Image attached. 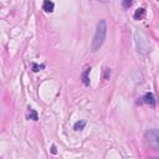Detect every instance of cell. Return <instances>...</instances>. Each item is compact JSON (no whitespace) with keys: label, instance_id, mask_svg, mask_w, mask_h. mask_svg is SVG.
<instances>
[{"label":"cell","instance_id":"obj_1","mask_svg":"<svg viewBox=\"0 0 159 159\" xmlns=\"http://www.w3.org/2000/svg\"><path fill=\"white\" fill-rule=\"evenodd\" d=\"M106 35H107V24H106V20H99V22L97 24L96 32L93 35L92 45H91V48H92L93 52H97L101 48V46L103 45V42L106 40Z\"/></svg>","mask_w":159,"mask_h":159},{"label":"cell","instance_id":"obj_2","mask_svg":"<svg viewBox=\"0 0 159 159\" xmlns=\"http://www.w3.org/2000/svg\"><path fill=\"white\" fill-rule=\"evenodd\" d=\"M144 139H145V142L149 147H152L153 149L159 150V129L152 128V129L145 130Z\"/></svg>","mask_w":159,"mask_h":159},{"label":"cell","instance_id":"obj_3","mask_svg":"<svg viewBox=\"0 0 159 159\" xmlns=\"http://www.w3.org/2000/svg\"><path fill=\"white\" fill-rule=\"evenodd\" d=\"M135 43H137L138 52H140V53H147L148 52L149 43H148V40H147V37L143 32H140V31L135 32Z\"/></svg>","mask_w":159,"mask_h":159},{"label":"cell","instance_id":"obj_4","mask_svg":"<svg viewBox=\"0 0 159 159\" xmlns=\"http://www.w3.org/2000/svg\"><path fill=\"white\" fill-rule=\"evenodd\" d=\"M137 103H147V104L154 107V106H155V97H154V94H153L152 92H148V93H145L142 98H139V101H138Z\"/></svg>","mask_w":159,"mask_h":159},{"label":"cell","instance_id":"obj_5","mask_svg":"<svg viewBox=\"0 0 159 159\" xmlns=\"http://www.w3.org/2000/svg\"><path fill=\"white\" fill-rule=\"evenodd\" d=\"M42 9H43L46 12H52L53 9H55V4H53L52 1H50V0H46V1H43V4H42Z\"/></svg>","mask_w":159,"mask_h":159},{"label":"cell","instance_id":"obj_6","mask_svg":"<svg viewBox=\"0 0 159 159\" xmlns=\"http://www.w3.org/2000/svg\"><path fill=\"white\" fill-rule=\"evenodd\" d=\"M91 71V67H87L83 72H82V82L84 86H89V78H88V73Z\"/></svg>","mask_w":159,"mask_h":159},{"label":"cell","instance_id":"obj_7","mask_svg":"<svg viewBox=\"0 0 159 159\" xmlns=\"http://www.w3.org/2000/svg\"><path fill=\"white\" fill-rule=\"evenodd\" d=\"M144 16H145V9L144 7H139V9L135 10V12H134V19L135 20H142Z\"/></svg>","mask_w":159,"mask_h":159},{"label":"cell","instance_id":"obj_8","mask_svg":"<svg viewBox=\"0 0 159 159\" xmlns=\"http://www.w3.org/2000/svg\"><path fill=\"white\" fill-rule=\"evenodd\" d=\"M26 118H27V119H32V120H37V119H39L37 112H36L35 109H32V108H30V107H29V113H27Z\"/></svg>","mask_w":159,"mask_h":159},{"label":"cell","instance_id":"obj_9","mask_svg":"<svg viewBox=\"0 0 159 159\" xmlns=\"http://www.w3.org/2000/svg\"><path fill=\"white\" fill-rule=\"evenodd\" d=\"M84 127H86V120H77L73 124V129L75 130H82Z\"/></svg>","mask_w":159,"mask_h":159},{"label":"cell","instance_id":"obj_10","mask_svg":"<svg viewBox=\"0 0 159 159\" xmlns=\"http://www.w3.org/2000/svg\"><path fill=\"white\" fill-rule=\"evenodd\" d=\"M45 67V65H37V63H32V71L34 72H39L40 70H42Z\"/></svg>","mask_w":159,"mask_h":159},{"label":"cell","instance_id":"obj_11","mask_svg":"<svg viewBox=\"0 0 159 159\" xmlns=\"http://www.w3.org/2000/svg\"><path fill=\"white\" fill-rule=\"evenodd\" d=\"M132 4H133V1H130V0H124L123 2H122V5H123V7H129V6H132Z\"/></svg>","mask_w":159,"mask_h":159},{"label":"cell","instance_id":"obj_12","mask_svg":"<svg viewBox=\"0 0 159 159\" xmlns=\"http://www.w3.org/2000/svg\"><path fill=\"white\" fill-rule=\"evenodd\" d=\"M109 77H111V70L109 68H104V80H109Z\"/></svg>","mask_w":159,"mask_h":159},{"label":"cell","instance_id":"obj_13","mask_svg":"<svg viewBox=\"0 0 159 159\" xmlns=\"http://www.w3.org/2000/svg\"><path fill=\"white\" fill-rule=\"evenodd\" d=\"M51 153H52V154H56V153H57V150H56V145H55V144L51 147Z\"/></svg>","mask_w":159,"mask_h":159},{"label":"cell","instance_id":"obj_14","mask_svg":"<svg viewBox=\"0 0 159 159\" xmlns=\"http://www.w3.org/2000/svg\"><path fill=\"white\" fill-rule=\"evenodd\" d=\"M149 159H159V158H155V157H153V158H149Z\"/></svg>","mask_w":159,"mask_h":159}]
</instances>
